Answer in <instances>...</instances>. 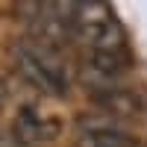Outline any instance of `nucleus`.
<instances>
[{
  "label": "nucleus",
  "instance_id": "1",
  "mask_svg": "<svg viewBox=\"0 0 147 147\" xmlns=\"http://www.w3.org/2000/svg\"><path fill=\"white\" fill-rule=\"evenodd\" d=\"M15 68L30 85H35L44 94L62 97L68 91V77L59 53L35 38H24L15 44Z\"/></svg>",
  "mask_w": 147,
  "mask_h": 147
},
{
  "label": "nucleus",
  "instance_id": "2",
  "mask_svg": "<svg viewBox=\"0 0 147 147\" xmlns=\"http://www.w3.org/2000/svg\"><path fill=\"white\" fill-rule=\"evenodd\" d=\"M74 32L91 50H106V53L127 50V35L121 30V24L115 21L112 6L100 3V0L74 3Z\"/></svg>",
  "mask_w": 147,
  "mask_h": 147
},
{
  "label": "nucleus",
  "instance_id": "3",
  "mask_svg": "<svg viewBox=\"0 0 147 147\" xmlns=\"http://www.w3.org/2000/svg\"><path fill=\"white\" fill-rule=\"evenodd\" d=\"M94 100L100 103L106 112L112 115H138L141 112V100L138 94H132L127 88H118V85H112V88H103V91H94Z\"/></svg>",
  "mask_w": 147,
  "mask_h": 147
},
{
  "label": "nucleus",
  "instance_id": "4",
  "mask_svg": "<svg viewBox=\"0 0 147 147\" xmlns=\"http://www.w3.org/2000/svg\"><path fill=\"white\" fill-rule=\"evenodd\" d=\"M53 124V121H50ZM50 124H44V121L35 115V109L30 106H24L18 118H15V129H12V136H15L18 144H35V141H44V138H53V132H47L44 127H50Z\"/></svg>",
  "mask_w": 147,
  "mask_h": 147
},
{
  "label": "nucleus",
  "instance_id": "5",
  "mask_svg": "<svg viewBox=\"0 0 147 147\" xmlns=\"http://www.w3.org/2000/svg\"><path fill=\"white\" fill-rule=\"evenodd\" d=\"M77 147H132V138L127 132L115 129H88V132H80Z\"/></svg>",
  "mask_w": 147,
  "mask_h": 147
},
{
  "label": "nucleus",
  "instance_id": "6",
  "mask_svg": "<svg viewBox=\"0 0 147 147\" xmlns=\"http://www.w3.org/2000/svg\"><path fill=\"white\" fill-rule=\"evenodd\" d=\"M3 103H6V88H3V82H0V109H3Z\"/></svg>",
  "mask_w": 147,
  "mask_h": 147
}]
</instances>
